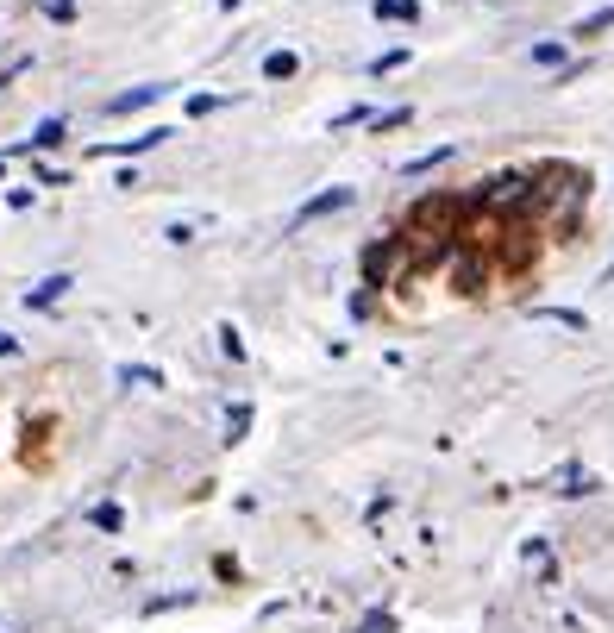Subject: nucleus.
Here are the masks:
<instances>
[{"mask_svg": "<svg viewBox=\"0 0 614 633\" xmlns=\"http://www.w3.org/2000/svg\"><path fill=\"white\" fill-rule=\"evenodd\" d=\"M477 207L483 214H527V170H495L477 182Z\"/></svg>", "mask_w": 614, "mask_h": 633, "instance_id": "1", "label": "nucleus"}, {"mask_svg": "<svg viewBox=\"0 0 614 633\" xmlns=\"http://www.w3.org/2000/svg\"><path fill=\"white\" fill-rule=\"evenodd\" d=\"M452 295H464V301H483L489 295V276H495V264H489V251H477V245H464V251H452Z\"/></svg>", "mask_w": 614, "mask_h": 633, "instance_id": "2", "label": "nucleus"}, {"mask_svg": "<svg viewBox=\"0 0 614 633\" xmlns=\"http://www.w3.org/2000/svg\"><path fill=\"white\" fill-rule=\"evenodd\" d=\"M458 195H420L414 207H408V232H452L458 239Z\"/></svg>", "mask_w": 614, "mask_h": 633, "instance_id": "3", "label": "nucleus"}, {"mask_svg": "<svg viewBox=\"0 0 614 633\" xmlns=\"http://www.w3.org/2000/svg\"><path fill=\"white\" fill-rule=\"evenodd\" d=\"M351 195H358V189H345V182H339V189H320L295 220H301V226H307V220H326V214H339V207H351Z\"/></svg>", "mask_w": 614, "mask_h": 633, "instance_id": "4", "label": "nucleus"}, {"mask_svg": "<svg viewBox=\"0 0 614 633\" xmlns=\"http://www.w3.org/2000/svg\"><path fill=\"white\" fill-rule=\"evenodd\" d=\"M389 264H395V239H376V245L364 251V283L383 289V283H389Z\"/></svg>", "mask_w": 614, "mask_h": 633, "instance_id": "5", "label": "nucleus"}, {"mask_svg": "<svg viewBox=\"0 0 614 633\" xmlns=\"http://www.w3.org/2000/svg\"><path fill=\"white\" fill-rule=\"evenodd\" d=\"M157 95H163V88H157V82H145V88H132V95H113V101H107V113L120 120V113H138V107H151Z\"/></svg>", "mask_w": 614, "mask_h": 633, "instance_id": "6", "label": "nucleus"}, {"mask_svg": "<svg viewBox=\"0 0 614 633\" xmlns=\"http://www.w3.org/2000/svg\"><path fill=\"white\" fill-rule=\"evenodd\" d=\"M69 289V276H44V283L38 289H26V308H51V301Z\"/></svg>", "mask_w": 614, "mask_h": 633, "instance_id": "7", "label": "nucleus"}, {"mask_svg": "<svg viewBox=\"0 0 614 633\" xmlns=\"http://www.w3.org/2000/svg\"><path fill=\"white\" fill-rule=\"evenodd\" d=\"M163 138H170V132L157 126V132H138V138H120V145H101V157H107V151H120V157H132V151H151V145H163Z\"/></svg>", "mask_w": 614, "mask_h": 633, "instance_id": "8", "label": "nucleus"}, {"mask_svg": "<svg viewBox=\"0 0 614 633\" xmlns=\"http://www.w3.org/2000/svg\"><path fill=\"white\" fill-rule=\"evenodd\" d=\"M295 69H301V57H295V51H270V57H264V76H270V82H289Z\"/></svg>", "mask_w": 614, "mask_h": 633, "instance_id": "9", "label": "nucleus"}, {"mask_svg": "<svg viewBox=\"0 0 614 633\" xmlns=\"http://www.w3.org/2000/svg\"><path fill=\"white\" fill-rule=\"evenodd\" d=\"M251 433V402H239V408H226V445H239Z\"/></svg>", "mask_w": 614, "mask_h": 633, "instance_id": "10", "label": "nucleus"}, {"mask_svg": "<svg viewBox=\"0 0 614 633\" xmlns=\"http://www.w3.org/2000/svg\"><path fill=\"white\" fill-rule=\"evenodd\" d=\"M88 521L101 527V533H120V527H126V508H120V502H101V508L88 514Z\"/></svg>", "mask_w": 614, "mask_h": 633, "instance_id": "11", "label": "nucleus"}, {"mask_svg": "<svg viewBox=\"0 0 614 633\" xmlns=\"http://www.w3.org/2000/svg\"><path fill=\"white\" fill-rule=\"evenodd\" d=\"M376 19H420V0H376Z\"/></svg>", "mask_w": 614, "mask_h": 633, "instance_id": "12", "label": "nucleus"}, {"mask_svg": "<svg viewBox=\"0 0 614 633\" xmlns=\"http://www.w3.org/2000/svg\"><path fill=\"white\" fill-rule=\"evenodd\" d=\"M589 489H596V483H589V477L577 471V464H564V477H558V496H571V502H577V496H589Z\"/></svg>", "mask_w": 614, "mask_h": 633, "instance_id": "13", "label": "nucleus"}, {"mask_svg": "<svg viewBox=\"0 0 614 633\" xmlns=\"http://www.w3.org/2000/svg\"><path fill=\"white\" fill-rule=\"evenodd\" d=\"M63 132H69L63 120H44V126L32 132V151H57V145H63Z\"/></svg>", "mask_w": 614, "mask_h": 633, "instance_id": "14", "label": "nucleus"}, {"mask_svg": "<svg viewBox=\"0 0 614 633\" xmlns=\"http://www.w3.org/2000/svg\"><path fill=\"white\" fill-rule=\"evenodd\" d=\"M608 26H614V7H596L589 19H577V32H571V38H596V32H608Z\"/></svg>", "mask_w": 614, "mask_h": 633, "instance_id": "15", "label": "nucleus"}, {"mask_svg": "<svg viewBox=\"0 0 614 633\" xmlns=\"http://www.w3.org/2000/svg\"><path fill=\"white\" fill-rule=\"evenodd\" d=\"M120 383H132V389H163V377H157V370H145V364H126Z\"/></svg>", "mask_w": 614, "mask_h": 633, "instance_id": "16", "label": "nucleus"}, {"mask_svg": "<svg viewBox=\"0 0 614 633\" xmlns=\"http://www.w3.org/2000/svg\"><path fill=\"white\" fill-rule=\"evenodd\" d=\"M414 120V107H389V113H370V126L376 132H395V126H408Z\"/></svg>", "mask_w": 614, "mask_h": 633, "instance_id": "17", "label": "nucleus"}, {"mask_svg": "<svg viewBox=\"0 0 614 633\" xmlns=\"http://www.w3.org/2000/svg\"><path fill=\"white\" fill-rule=\"evenodd\" d=\"M533 314H539V320H558V326H571V333H583V326H589L577 308H533Z\"/></svg>", "mask_w": 614, "mask_h": 633, "instance_id": "18", "label": "nucleus"}, {"mask_svg": "<svg viewBox=\"0 0 614 633\" xmlns=\"http://www.w3.org/2000/svg\"><path fill=\"white\" fill-rule=\"evenodd\" d=\"M439 163H452V145H439V151H427V157H414V163H408V176H427V170H439Z\"/></svg>", "mask_w": 614, "mask_h": 633, "instance_id": "19", "label": "nucleus"}, {"mask_svg": "<svg viewBox=\"0 0 614 633\" xmlns=\"http://www.w3.org/2000/svg\"><path fill=\"white\" fill-rule=\"evenodd\" d=\"M533 63H546V69L558 63V69H564V38H558V44H552V38H546V44H533Z\"/></svg>", "mask_w": 614, "mask_h": 633, "instance_id": "20", "label": "nucleus"}, {"mask_svg": "<svg viewBox=\"0 0 614 633\" xmlns=\"http://www.w3.org/2000/svg\"><path fill=\"white\" fill-rule=\"evenodd\" d=\"M401 63H408V51H383V57H376L370 69H376V76H389V69H401Z\"/></svg>", "mask_w": 614, "mask_h": 633, "instance_id": "21", "label": "nucleus"}, {"mask_svg": "<svg viewBox=\"0 0 614 633\" xmlns=\"http://www.w3.org/2000/svg\"><path fill=\"white\" fill-rule=\"evenodd\" d=\"M220 351H226V358H245V345H239V333H232V326H220Z\"/></svg>", "mask_w": 614, "mask_h": 633, "instance_id": "22", "label": "nucleus"}, {"mask_svg": "<svg viewBox=\"0 0 614 633\" xmlns=\"http://www.w3.org/2000/svg\"><path fill=\"white\" fill-rule=\"evenodd\" d=\"M220 107V95H188V113H195V120H201V113H214Z\"/></svg>", "mask_w": 614, "mask_h": 633, "instance_id": "23", "label": "nucleus"}, {"mask_svg": "<svg viewBox=\"0 0 614 633\" xmlns=\"http://www.w3.org/2000/svg\"><path fill=\"white\" fill-rule=\"evenodd\" d=\"M44 13H51V19H76V0H44Z\"/></svg>", "mask_w": 614, "mask_h": 633, "instance_id": "24", "label": "nucleus"}, {"mask_svg": "<svg viewBox=\"0 0 614 633\" xmlns=\"http://www.w3.org/2000/svg\"><path fill=\"white\" fill-rule=\"evenodd\" d=\"M364 633H395V621H389V615H370V627H364Z\"/></svg>", "mask_w": 614, "mask_h": 633, "instance_id": "25", "label": "nucleus"}, {"mask_svg": "<svg viewBox=\"0 0 614 633\" xmlns=\"http://www.w3.org/2000/svg\"><path fill=\"white\" fill-rule=\"evenodd\" d=\"M13 351H19V339H13V333H0V358H13Z\"/></svg>", "mask_w": 614, "mask_h": 633, "instance_id": "26", "label": "nucleus"}]
</instances>
